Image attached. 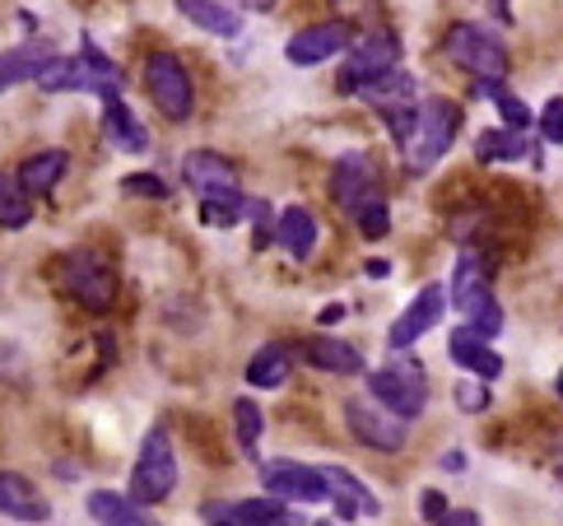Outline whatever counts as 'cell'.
I'll return each mask as SVG.
<instances>
[{
  "instance_id": "cell-3",
  "label": "cell",
  "mask_w": 563,
  "mask_h": 526,
  "mask_svg": "<svg viewBox=\"0 0 563 526\" xmlns=\"http://www.w3.org/2000/svg\"><path fill=\"white\" fill-rule=\"evenodd\" d=\"M391 70H400V37L382 29V33L358 37V43L345 52L340 75H335V89L345 98H354V94H364L368 85H377V79H387Z\"/></svg>"
},
{
  "instance_id": "cell-27",
  "label": "cell",
  "mask_w": 563,
  "mask_h": 526,
  "mask_svg": "<svg viewBox=\"0 0 563 526\" xmlns=\"http://www.w3.org/2000/svg\"><path fill=\"white\" fill-rule=\"evenodd\" d=\"M47 61H52V52L43 43H24V47L0 52V94L14 89V85H24V79H37Z\"/></svg>"
},
{
  "instance_id": "cell-18",
  "label": "cell",
  "mask_w": 563,
  "mask_h": 526,
  "mask_svg": "<svg viewBox=\"0 0 563 526\" xmlns=\"http://www.w3.org/2000/svg\"><path fill=\"white\" fill-rule=\"evenodd\" d=\"M448 354H452V363H461V369H466L471 377H479V382H494L503 373V359L485 346V336L471 331V327H456L448 336Z\"/></svg>"
},
{
  "instance_id": "cell-38",
  "label": "cell",
  "mask_w": 563,
  "mask_h": 526,
  "mask_svg": "<svg viewBox=\"0 0 563 526\" xmlns=\"http://www.w3.org/2000/svg\"><path fill=\"white\" fill-rule=\"evenodd\" d=\"M271 526H312V522H303V517H298L294 508H285V513H279V517L271 522Z\"/></svg>"
},
{
  "instance_id": "cell-32",
  "label": "cell",
  "mask_w": 563,
  "mask_h": 526,
  "mask_svg": "<svg viewBox=\"0 0 563 526\" xmlns=\"http://www.w3.org/2000/svg\"><path fill=\"white\" fill-rule=\"evenodd\" d=\"M37 85L47 94H75V56H52L43 75H37Z\"/></svg>"
},
{
  "instance_id": "cell-30",
  "label": "cell",
  "mask_w": 563,
  "mask_h": 526,
  "mask_svg": "<svg viewBox=\"0 0 563 526\" xmlns=\"http://www.w3.org/2000/svg\"><path fill=\"white\" fill-rule=\"evenodd\" d=\"M261 406L256 401H247V396H238L233 401V434H238V448H243L247 457L256 452V442H261Z\"/></svg>"
},
{
  "instance_id": "cell-19",
  "label": "cell",
  "mask_w": 563,
  "mask_h": 526,
  "mask_svg": "<svg viewBox=\"0 0 563 526\" xmlns=\"http://www.w3.org/2000/svg\"><path fill=\"white\" fill-rule=\"evenodd\" d=\"M0 513L19 517V522H47L52 517L47 498L37 494V484L19 471H0Z\"/></svg>"
},
{
  "instance_id": "cell-16",
  "label": "cell",
  "mask_w": 563,
  "mask_h": 526,
  "mask_svg": "<svg viewBox=\"0 0 563 526\" xmlns=\"http://www.w3.org/2000/svg\"><path fill=\"white\" fill-rule=\"evenodd\" d=\"M545 154V140H527V131H508V127H494V131H479L475 135V158L479 164H512V158H536ZM540 164V158H536Z\"/></svg>"
},
{
  "instance_id": "cell-44",
  "label": "cell",
  "mask_w": 563,
  "mask_h": 526,
  "mask_svg": "<svg viewBox=\"0 0 563 526\" xmlns=\"http://www.w3.org/2000/svg\"><path fill=\"white\" fill-rule=\"evenodd\" d=\"M554 387H559V401H563V369H559V377H554Z\"/></svg>"
},
{
  "instance_id": "cell-22",
  "label": "cell",
  "mask_w": 563,
  "mask_h": 526,
  "mask_svg": "<svg viewBox=\"0 0 563 526\" xmlns=\"http://www.w3.org/2000/svg\"><path fill=\"white\" fill-rule=\"evenodd\" d=\"M275 238H279V248H285L294 261H308L312 248H317V219H312V210L285 206L275 215Z\"/></svg>"
},
{
  "instance_id": "cell-8",
  "label": "cell",
  "mask_w": 563,
  "mask_h": 526,
  "mask_svg": "<svg viewBox=\"0 0 563 526\" xmlns=\"http://www.w3.org/2000/svg\"><path fill=\"white\" fill-rule=\"evenodd\" d=\"M331 200L350 219L358 210L377 206V200H387V196H382V177H377L373 154H340L335 158V168H331Z\"/></svg>"
},
{
  "instance_id": "cell-11",
  "label": "cell",
  "mask_w": 563,
  "mask_h": 526,
  "mask_svg": "<svg viewBox=\"0 0 563 526\" xmlns=\"http://www.w3.org/2000/svg\"><path fill=\"white\" fill-rule=\"evenodd\" d=\"M183 177L200 200H243V177H238V168L214 150H191L187 164H183Z\"/></svg>"
},
{
  "instance_id": "cell-28",
  "label": "cell",
  "mask_w": 563,
  "mask_h": 526,
  "mask_svg": "<svg viewBox=\"0 0 563 526\" xmlns=\"http://www.w3.org/2000/svg\"><path fill=\"white\" fill-rule=\"evenodd\" d=\"M358 98H368V103H373L377 112H387V108H406V103H415V79H410L406 70H391L387 79H377V85H368Z\"/></svg>"
},
{
  "instance_id": "cell-1",
  "label": "cell",
  "mask_w": 563,
  "mask_h": 526,
  "mask_svg": "<svg viewBox=\"0 0 563 526\" xmlns=\"http://www.w3.org/2000/svg\"><path fill=\"white\" fill-rule=\"evenodd\" d=\"M461 131V103H452V98H424V103L415 108V127L410 135L400 140V158H406L410 173H429L442 154L452 150V140Z\"/></svg>"
},
{
  "instance_id": "cell-15",
  "label": "cell",
  "mask_w": 563,
  "mask_h": 526,
  "mask_svg": "<svg viewBox=\"0 0 563 526\" xmlns=\"http://www.w3.org/2000/svg\"><path fill=\"white\" fill-rule=\"evenodd\" d=\"M303 359L321 373H340V377H358L368 369L364 363V350L350 346V340H335V336H312L303 340Z\"/></svg>"
},
{
  "instance_id": "cell-9",
  "label": "cell",
  "mask_w": 563,
  "mask_h": 526,
  "mask_svg": "<svg viewBox=\"0 0 563 526\" xmlns=\"http://www.w3.org/2000/svg\"><path fill=\"white\" fill-rule=\"evenodd\" d=\"M345 424H350V434L358 442H368V448H377V452H400L406 448V438H410L406 419H396L387 406H377V401H358V396L345 401Z\"/></svg>"
},
{
  "instance_id": "cell-4",
  "label": "cell",
  "mask_w": 563,
  "mask_h": 526,
  "mask_svg": "<svg viewBox=\"0 0 563 526\" xmlns=\"http://www.w3.org/2000/svg\"><path fill=\"white\" fill-rule=\"evenodd\" d=\"M368 396L377 406H387L396 419H419L429 406V382H424V369L415 359H391L387 369L368 373Z\"/></svg>"
},
{
  "instance_id": "cell-10",
  "label": "cell",
  "mask_w": 563,
  "mask_h": 526,
  "mask_svg": "<svg viewBox=\"0 0 563 526\" xmlns=\"http://www.w3.org/2000/svg\"><path fill=\"white\" fill-rule=\"evenodd\" d=\"M261 490L271 498H294V503H331V480L327 467H303V461H271L261 467Z\"/></svg>"
},
{
  "instance_id": "cell-26",
  "label": "cell",
  "mask_w": 563,
  "mask_h": 526,
  "mask_svg": "<svg viewBox=\"0 0 563 526\" xmlns=\"http://www.w3.org/2000/svg\"><path fill=\"white\" fill-rule=\"evenodd\" d=\"M66 168H70V154L66 150H43V154L24 158V168H19V187H24L29 196H47L56 182L66 177Z\"/></svg>"
},
{
  "instance_id": "cell-7",
  "label": "cell",
  "mask_w": 563,
  "mask_h": 526,
  "mask_svg": "<svg viewBox=\"0 0 563 526\" xmlns=\"http://www.w3.org/2000/svg\"><path fill=\"white\" fill-rule=\"evenodd\" d=\"M145 89L154 98V108L164 117H173V121H187L191 108H196V85H191V75L183 66V56H173V52H150Z\"/></svg>"
},
{
  "instance_id": "cell-21",
  "label": "cell",
  "mask_w": 563,
  "mask_h": 526,
  "mask_svg": "<svg viewBox=\"0 0 563 526\" xmlns=\"http://www.w3.org/2000/svg\"><path fill=\"white\" fill-rule=\"evenodd\" d=\"M85 508H89V517L98 522V526H158L140 503L131 498V494H112V490H93L89 498H85Z\"/></svg>"
},
{
  "instance_id": "cell-34",
  "label": "cell",
  "mask_w": 563,
  "mask_h": 526,
  "mask_svg": "<svg viewBox=\"0 0 563 526\" xmlns=\"http://www.w3.org/2000/svg\"><path fill=\"white\" fill-rule=\"evenodd\" d=\"M536 127H540V140H545V145H563V98H550Z\"/></svg>"
},
{
  "instance_id": "cell-41",
  "label": "cell",
  "mask_w": 563,
  "mask_h": 526,
  "mask_svg": "<svg viewBox=\"0 0 563 526\" xmlns=\"http://www.w3.org/2000/svg\"><path fill=\"white\" fill-rule=\"evenodd\" d=\"M512 0H489V10H494V19H512Z\"/></svg>"
},
{
  "instance_id": "cell-2",
  "label": "cell",
  "mask_w": 563,
  "mask_h": 526,
  "mask_svg": "<svg viewBox=\"0 0 563 526\" xmlns=\"http://www.w3.org/2000/svg\"><path fill=\"white\" fill-rule=\"evenodd\" d=\"M56 280H62V289L89 313H108L117 303V271H112V261L93 248L66 252L62 266H56Z\"/></svg>"
},
{
  "instance_id": "cell-33",
  "label": "cell",
  "mask_w": 563,
  "mask_h": 526,
  "mask_svg": "<svg viewBox=\"0 0 563 526\" xmlns=\"http://www.w3.org/2000/svg\"><path fill=\"white\" fill-rule=\"evenodd\" d=\"M122 191H126V196H145V200H168L164 177H154V173H131V177H122Z\"/></svg>"
},
{
  "instance_id": "cell-29",
  "label": "cell",
  "mask_w": 563,
  "mask_h": 526,
  "mask_svg": "<svg viewBox=\"0 0 563 526\" xmlns=\"http://www.w3.org/2000/svg\"><path fill=\"white\" fill-rule=\"evenodd\" d=\"M33 219L29 210V191L19 187L14 173H0V229H24Z\"/></svg>"
},
{
  "instance_id": "cell-13",
  "label": "cell",
  "mask_w": 563,
  "mask_h": 526,
  "mask_svg": "<svg viewBox=\"0 0 563 526\" xmlns=\"http://www.w3.org/2000/svg\"><path fill=\"white\" fill-rule=\"evenodd\" d=\"M442 313H448V294H442V285H424L415 298H410V308L400 313L396 321H391V350L400 354V350H410L419 336H429L438 321H442Z\"/></svg>"
},
{
  "instance_id": "cell-37",
  "label": "cell",
  "mask_w": 563,
  "mask_h": 526,
  "mask_svg": "<svg viewBox=\"0 0 563 526\" xmlns=\"http://www.w3.org/2000/svg\"><path fill=\"white\" fill-rule=\"evenodd\" d=\"M438 526H479V513H471V508H456V513H448Z\"/></svg>"
},
{
  "instance_id": "cell-45",
  "label": "cell",
  "mask_w": 563,
  "mask_h": 526,
  "mask_svg": "<svg viewBox=\"0 0 563 526\" xmlns=\"http://www.w3.org/2000/svg\"><path fill=\"white\" fill-rule=\"evenodd\" d=\"M312 526H335V522H312Z\"/></svg>"
},
{
  "instance_id": "cell-31",
  "label": "cell",
  "mask_w": 563,
  "mask_h": 526,
  "mask_svg": "<svg viewBox=\"0 0 563 526\" xmlns=\"http://www.w3.org/2000/svg\"><path fill=\"white\" fill-rule=\"evenodd\" d=\"M247 219V196L243 200H200V224L206 229H233Z\"/></svg>"
},
{
  "instance_id": "cell-5",
  "label": "cell",
  "mask_w": 563,
  "mask_h": 526,
  "mask_svg": "<svg viewBox=\"0 0 563 526\" xmlns=\"http://www.w3.org/2000/svg\"><path fill=\"white\" fill-rule=\"evenodd\" d=\"M442 52H448L452 66H461L475 79H503V75H508V47L498 43V33L471 24V19H461V24L448 29V37H442Z\"/></svg>"
},
{
  "instance_id": "cell-20",
  "label": "cell",
  "mask_w": 563,
  "mask_h": 526,
  "mask_svg": "<svg viewBox=\"0 0 563 526\" xmlns=\"http://www.w3.org/2000/svg\"><path fill=\"white\" fill-rule=\"evenodd\" d=\"M327 480H331V503L340 508V517L358 522V517H377V513H382V503L373 498V490H368V484L358 480L354 471H345V467H327Z\"/></svg>"
},
{
  "instance_id": "cell-25",
  "label": "cell",
  "mask_w": 563,
  "mask_h": 526,
  "mask_svg": "<svg viewBox=\"0 0 563 526\" xmlns=\"http://www.w3.org/2000/svg\"><path fill=\"white\" fill-rule=\"evenodd\" d=\"M294 373V346H285V340H275V346H261L252 359H247V382L252 387H285Z\"/></svg>"
},
{
  "instance_id": "cell-39",
  "label": "cell",
  "mask_w": 563,
  "mask_h": 526,
  "mask_svg": "<svg viewBox=\"0 0 563 526\" xmlns=\"http://www.w3.org/2000/svg\"><path fill=\"white\" fill-rule=\"evenodd\" d=\"M442 467H448V471H461V467H466V452H448V457H442Z\"/></svg>"
},
{
  "instance_id": "cell-40",
  "label": "cell",
  "mask_w": 563,
  "mask_h": 526,
  "mask_svg": "<svg viewBox=\"0 0 563 526\" xmlns=\"http://www.w3.org/2000/svg\"><path fill=\"white\" fill-rule=\"evenodd\" d=\"M233 6H238V10H256V14H261V10H271L275 0H233Z\"/></svg>"
},
{
  "instance_id": "cell-6",
  "label": "cell",
  "mask_w": 563,
  "mask_h": 526,
  "mask_svg": "<svg viewBox=\"0 0 563 526\" xmlns=\"http://www.w3.org/2000/svg\"><path fill=\"white\" fill-rule=\"evenodd\" d=\"M177 484V457H173V438L164 429H150L145 442H140V457L131 467V498L140 508L150 503H164Z\"/></svg>"
},
{
  "instance_id": "cell-42",
  "label": "cell",
  "mask_w": 563,
  "mask_h": 526,
  "mask_svg": "<svg viewBox=\"0 0 563 526\" xmlns=\"http://www.w3.org/2000/svg\"><path fill=\"white\" fill-rule=\"evenodd\" d=\"M373 280H382V275H391V266H387V261H368V266H364Z\"/></svg>"
},
{
  "instance_id": "cell-36",
  "label": "cell",
  "mask_w": 563,
  "mask_h": 526,
  "mask_svg": "<svg viewBox=\"0 0 563 526\" xmlns=\"http://www.w3.org/2000/svg\"><path fill=\"white\" fill-rule=\"evenodd\" d=\"M452 508H448V498H442L438 490H424V494H419V517H424V522H442V517H448Z\"/></svg>"
},
{
  "instance_id": "cell-14",
  "label": "cell",
  "mask_w": 563,
  "mask_h": 526,
  "mask_svg": "<svg viewBox=\"0 0 563 526\" xmlns=\"http://www.w3.org/2000/svg\"><path fill=\"white\" fill-rule=\"evenodd\" d=\"M85 52L75 56V89L79 94H98L103 103H112V98H122V70L112 66V61L93 47V37L85 33V43H79Z\"/></svg>"
},
{
  "instance_id": "cell-23",
  "label": "cell",
  "mask_w": 563,
  "mask_h": 526,
  "mask_svg": "<svg viewBox=\"0 0 563 526\" xmlns=\"http://www.w3.org/2000/svg\"><path fill=\"white\" fill-rule=\"evenodd\" d=\"M103 131L117 150H126V154H145L150 150V131H145V121H140L122 98H112V103H103Z\"/></svg>"
},
{
  "instance_id": "cell-35",
  "label": "cell",
  "mask_w": 563,
  "mask_h": 526,
  "mask_svg": "<svg viewBox=\"0 0 563 526\" xmlns=\"http://www.w3.org/2000/svg\"><path fill=\"white\" fill-rule=\"evenodd\" d=\"M456 406L461 410H485L489 406V387H485V382H479V377H471V382H456Z\"/></svg>"
},
{
  "instance_id": "cell-17",
  "label": "cell",
  "mask_w": 563,
  "mask_h": 526,
  "mask_svg": "<svg viewBox=\"0 0 563 526\" xmlns=\"http://www.w3.org/2000/svg\"><path fill=\"white\" fill-rule=\"evenodd\" d=\"M494 298L489 289V271H485V261H479L475 252H461L456 256V271H452V308L461 313H475V308H485V303Z\"/></svg>"
},
{
  "instance_id": "cell-43",
  "label": "cell",
  "mask_w": 563,
  "mask_h": 526,
  "mask_svg": "<svg viewBox=\"0 0 563 526\" xmlns=\"http://www.w3.org/2000/svg\"><path fill=\"white\" fill-rule=\"evenodd\" d=\"M340 317H345V308H340V303H331V308L321 313V321H327V327H331V321H340Z\"/></svg>"
},
{
  "instance_id": "cell-24",
  "label": "cell",
  "mask_w": 563,
  "mask_h": 526,
  "mask_svg": "<svg viewBox=\"0 0 563 526\" xmlns=\"http://www.w3.org/2000/svg\"><path fill=\"white\" fill-rule=\"evenodd\" d=\"M173 6L183 10L187 24L206 29L210 37H238V33H243V14L229 10V6H219V0H173Z\"/></svg>"
},
{
  "instance_id": "cell-12",
  "label": "cell",
  "mask_w": 563,
  "mask_h": 526,
  "mask_svg": "<svg viewBox=\"0 0 563 526\" xmlns=\"http://www.w3.org/2000/svg\"><path fill=\"white\" fill-rule=\"evenodd\" d=\"M350 47H354V29L345 24V19H321V24H308V29H298L289 37L285 56L294 61V66H321V61H331V56L350 52Z\"/></svg>"
}]
</instances>
